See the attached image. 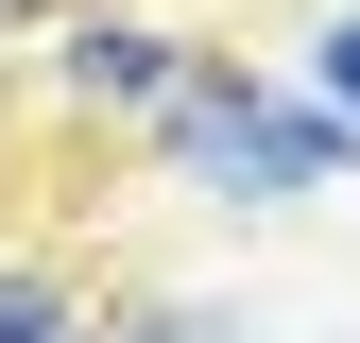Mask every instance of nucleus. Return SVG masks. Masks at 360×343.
I'll return each instance as SVG.
<instances>
[{"instance_id": "obj_1", "label": "nucleus", "mask_w": 360, "mask_h": 343, "mask_svg": "<svg viewBox=\"0 0 360 343\" xmlns=\"http://www.w3.org/2000/svg\"><path fill=\"white\" fill-rule=\"evenodd\" d=\"M172 155L223 172V189H326V172H343V120H292V103H257L240 69H189V86H172Z\"/></svg>"}, {"instance_id": "obj_2", "label": "nucleus", "mask_w": 360, "mask_h": 343, "mask_svg": "<svg viewBox=\"0 0 360 343\" xmlns=\"http://www.w3.org/2000/svg\"><path fill=\"white\" fill-rule=\"evenodd\" d=\"M69 86H86V103H172L189 52H172L155 18H69Z\"/></svg>"}, {"instance_id": "obj_3", "label": "nucleus", "mask_w": 360, "mask_h": 343, "mask_svg": "<svg viewBox=\"0 0 360 343\" xmlns=\"http://www.w3.org/2000/svg\"><path fill=\"white\" fill-rule=\"evenodd\" d=\"M309 69H326V120H343V138H360V0H343V18H326V52H309Z\"/></svg>"}, {"instance_id": "obj_4", "label": "nucleus", "mask_w": 360, "mask_h": 343, "mask_svg": "<svg viewBox=\"0 0 360 343\" xmlns=\"http://www.w3.org/2000/svg\"><path fill=\"white\" fill-rule=\"evenodd\" d=\"M0 343H69V309H52L34 275H0Z\"/></svg>"}]
</instances>
